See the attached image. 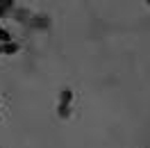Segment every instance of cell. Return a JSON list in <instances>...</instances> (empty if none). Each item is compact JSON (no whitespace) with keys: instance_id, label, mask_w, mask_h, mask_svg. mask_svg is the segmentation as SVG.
<instances>
[{"instance_id":"cell-1","label":"cell","mask_w":150,"mask_h":148,"mask_svg":"<svg viewBox=\"0 0 150 148\" xmlns=\"http://www.w3.org/2000/svg\"><path fill=\"white\" fill-rule=\"evenodd\" d=\"M71 100H73V91L71 89H62L59 93V105H57V114L66 119L68 114H71Z\"/></svg>"},{"instance_id":"cell-2","label":"cell","mask_w":150,"mask_h":148,"mask_svg":"<svg viewBox=\"0 0 150 148\" xmlns=\"http://www.w3.org/2000/svg\"><path fill=\"white\" fill-rule=\"evenodd\" d=\"M16 50H18V46H16V43H2V53H7V55H14V53H16Z\"/></svg>"},{"instance_id":"cell-4","label":"cell","mask_w":150,"mask_h":148,"mask_svg":"<svg viewBox=\"0 0 150 148\" xmlns=\"http://www.w3.org/2000/svg\"><path fill=\"white\" fill-rule=\"evenodd\" d=\"M0 53H2V43H0Z\"/></svg>"},{"instance_id":"cell-3","label":"cell","mask_w":150,"mask_h":148,"mask_svg":"<svg viewBox=\"0 0 150 148\" xmlns=\"http://www.w3.org/2000/svg\"><path fill=\"white\" fill-rule=\"evenodd\" d=\"M0 39H2V43H9V32H7V30H2V28H0Z\"/></svg>"}]
</instances>
